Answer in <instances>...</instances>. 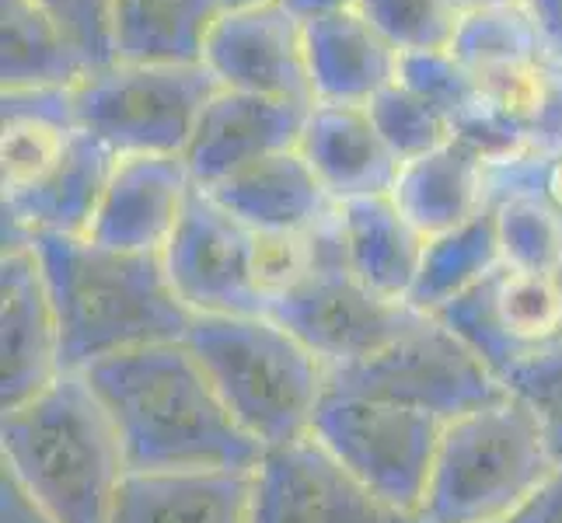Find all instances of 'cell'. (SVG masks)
I'll return each instance as SVG.
<instances>
[{
	"instance_id": "1",
	"label": "cell",
	"mask_w": 562,
	"mask_h": 523,
	"mask_svg": "<svg viewBox=\"0 0 562 523\" xmlns=\"http://www.w3.org/2000/svg\"><path fill=\"white\" fill-rule=\"evenodd\" d=\"M85 377L120 433L133 475L259 468L266 447L231 416L186 339L109 356Z\"/></svg>"
},
{
	"instance_id": "2",
	"label": "cell",
	"mask_w": 562,
	"mask_h": 523,
	"mask_svg": "<svg viewBox=\"0 0 562 523\" xmlns=\"http://www.w3.org/2000/svg\"><path fill=\"white\" fill-rule=\"evenodd\" d=\"M60 328L64 374L133 349L182 342L196 315L179 300L161 255L105 248L91 238H32Z\"/></svg>"
},
{
	"instance_id": "3",
	"label": "cell",
	"mask_w": 562,
	"mask_h": 523,
	"mask_svg": "<svg viewBox=\"0 0 562 523\" xmlns=\"http://www.w3.org/2000/svg\"><path fill=\"white\" fill-rule=\"evenodd\" d=\"M11 478L49 523H109L130 475L123 443L85 374H60L0 419Z\"/></svg>"
},
{
	"instance_id": "4",
	"label": "cell",
	"mask_w": 562,
	"mask_h": 523,
	"mask_svg": "<svg viewBox=\"0 0 562 523\" xmlns=\"http://www.w3.org/2000/svg\"><path fill=\"white\" fill-rule=\"evenodd\" d=\"M186 345L224 405L262 447L312 433L328 366L269 315H196Z\"/></svg>"
},
{
	"instance_id": "5",
	"label": "cell",
	"mask_w": 562,
	"mask_h": 523,
	"mask_svg": "<svg viewBox=\"0 0 562 523\" xmlns=\"http://www.w3.org/2000/svg\"><path fill=\"white\" fill-rule=\"evenodd\" d=\"M559 475L535 412L510 391L443 425L423 523H499Z\"/></svg>"
},
{
	"instance_id": "6",
	"label": "cell",
	"mask_w": 562,
	"mask_h": 523,
	"mask_svg": "<svg viewBox=\"0 0 562 523\" xmlns=\"http://www.w3.org/2000/svg\"><path fill=\"white\" fill-rule=\"evenodd\" d=\"M217 81L203 64H123L91 70L74 88L77 126L115 158L186 154Z\"/></svg>"
},
{
	"instance_id": "7",
	"label": "cell",
	"mask_w": 562,
	"mask_h": 523,
	"mask_svg": "<svg viewBox=\"0 0 562 523\" xmlns=\"http://www.w3.org/2000/svg\"><path fill=\"white\" fill-rule=\"evenodd\" d=\"M443 425V419L409 405L328 387L312 419V436L384 502L419 516Z\"/></svg>"
},
{
	"instance_id": "8",
	"label": "cell",
	"mask_w": 562,
	"mask_h": 523,
	"mask_svg": "<svg viewBox=\"0 0 562 523\" xmlns=\"http://www.w3.org/2000/svg\"><path fill=\"white\" fill-rule=\"evenodd\" d=\"M328 387L409 405L443 422L507 395L503 380L434 315H426L378 356L333 371Z\"/></svg>"
},
{
	"instance_id": "9",
	"label": "cell",
	"mask_w": 562,
	"mask_h": 523,
	"mask_svg": "<svg viewBox=\"0 0 562 523\" xmlns=\"http://www.w3.org/2000/svg\"><path fill=\"white\" fill-rule=\"evenodd\" d=\"M269 318L290 328L328 366H353L378 356L426 315L405 300L381 297L346 265H315L269 304Z\"/></svg>"
},
{
	"instance_id": "10",
	"label": "cell",
	"mask_w": 562,
	"mask_h": 523,
	"mask_svg": "<svg viewBox=\"0 0 562 523\" xmlns=\"http://www.w3.org/2000/svg\"><path fill=\"white\" fill-rule=\"evenodd\" d=\"M507 387V377L562 342V286L555 273L499 265L434 315Z\"/></svg>"
},
{
	"instance_id": "11",
	"label": "cell",
	"mask_w": 562,
	"mask_h": 523,
	"mask_svg": "<svg viewBox=\"0 0 562 523\" xmlns=\"http://www.w3.org/2000/svg\"><path fill=\"white\" fill-rule=\"evenodd\" d=\"M248 523H423L384 502L312 433L266 447L251 471Z\"/></svg>"
},
{
	"instance_id": "12",
	"label": "cell",
	"mask_w": 562,
	"mask_h": 523,
	"mask_svg": "<svg viewBox=\"0 0 562 523\" xmlns=\"http://www.w3.org/2000/svg\"><path fill=\"white\" fill-rule=\"evenodd\" d=\"M161 259L179 300L192 315H269V297L251 269V230L210 192H192Z\"/></svg>"
},
{
	"instance_id": "13",
	"label": "cell",
	"mask_w": 562,
	"mask_h": 523,
	"mask_svg": "<svg viewBox=\"0 0 562 523\" xmlns=\"http://www.w3.org/2000/svg\"><path fill=\"white\" fill-rule=\"evenodd\" d=\"M200 64L217 88L315 105L304 18H297L283 0L224 8L206 35Z\"/></svg>"
},
{
	"instance_id": "14",
	"label": "cell",
	"mask_w": 562,
	"mask_h": 523,
	"mask_svg": "<svg viewBox=\"0 0 562 523\" xmlns=\"http://www.w3.org/2000/svg\"><path fill=\"white\" fill-rule=\"evenodd\" d=\"M64 374L60 328L32 241L0 255V409H14Z\"/></svg>"
},
{
	"instance_id": "15",
	"label": "cell",
	"mask_w": 562,
	"mask_h": 523,
	"mask_svg": "<svg viewBox=\"0 0 562 523\" xmlns=\"http://www.w3.org/2000/svg\"><path fill=\"white\" fill-rule=\"evenodd\" d=\"M307 109L312 105L217 88L182 154L192 182L200 189H213L251 164L297 150Z\"/></svg>"
},
{
	"instance_id": "16",
	"label": "cell",
	"mask_w": 562,
	"mask_h": 523,
	"mask_svg": "<svg viewBox=\"0 0 562 523\" xmlns=\"http://www.w3.org/2000/svg\"><path fill=\"white\" fill-rule=\"evenodd\" d=\"M200 185L182 154H133L120 158L94 213L88 238L105 248L161 255L186 217Z\"/></svg>"
},
{
	"instance_id": "17",
	"label": "cell",
	"mask_w": 562,
	"mask_h": 523,
	"mask_svg": "<svg viewBox=\"0 0 562 523\" xmlns=\"http://www.w3.org/2000/svg\"><path fill=\"white\" fill-rule=\"evenodd\" d=\"M297 150L312 164L336 206L371 196H392L402 171V161L381 140L367 105L315 102L307 109Z\"/></svg>"
},
{
	"instance_id": "18",
	"label": "cell",
	"mask_w": 562,
	"mask_h": 523,
	"mask_svg": "<svg viewBox=\"0 0 562 523\" xmlns=\"http://www.w3.org/2000/svg\"><path fill=\"white\" fill-rule=\"evenodd\" d=\"M115 161L120 158L99 137L77 129L64 161L43 182L22 196L4 200V245L32 241L38 235L88 238Z\"/></svg>"
},
{
	"instance_id": "19",
	"label": "cell",
	"mask_w": 562,
	"mask_h": 523,
	"mask_svg": "<svg viewBox=\"0 0 562 523\" xmlns=\"http://www.w3.org/2000/svg\"><path fill=\"white\" fill-rule=\"evenodd\" d=\"M304 43L315 102L367 105L398 77V49L357 8L307 18Z\"/></svg>"
},
{
	"instance_id": "20",
	"label": "cell",
	"mask_w": 562,
	"mask_h": 523,
	"mask_svg": "<svg viewBox=\"0 0 562 523\" xmlns=\"http://www.w3.org/2000/svg\"><path fill=\"white\" fill-rule=\"evenodd\" d=\"M392 200L423 238L448 235L493 203V168L469 144L448 140L402 164Z\"/></svg>"
},
{
	"instance_id": "21",
	"label": "cell",
	"mask_w": 562,
	"mask_h": 523,
	"mask_svg": "<svg viewBox=\"0 0 562 523\" xmlns=\"http://www.w3.org/2000/svg\"><path fill=\"white\" fill-rule=\"evenodd\" d=\"M251 471L126 475L109 523H248Z\"/></svg>"
},
{
	"instance_id": "22",
	"label": "cell",
	"mask_w": 562,
	"mask_h": 523,
	"mask_svg": "<svg viewBox=\"0 0 562 523\" xmlns=\"http://www.w3.org/2000/svg\"><path fill=\"white\" fill-rule=\"evenodd\" d=\"M210 192L231 217L248 230H315L336 213L333 196L322 189L318 174L304 161L301 150H286L277 158L245 168Z\"/></svg>"
},
{
	"instance_id": "23",
	"label": "cell",
	"mask_w": 562,
	"mask_h": 523,
	"mask_svg": "<svg viewBox=\"0 0 562 523\" xmlns=\"http://www.w3.org/2000/svg\"><path fill=\"white\" fill-rule=\"evenodd\" d=\"M0 179L4 200L35 189L64 161L77 137L74 88L4 91L0 99Z\"/></svg>"
},
{
	"instance_id": "24",
	"label": "cell",
	"mask_w": 562,
	"mask_h": 523,
	"mask_svg": "<svg viewBox=\"0 0 562 523\" xmlns=\"http://www.w3.org/2000/svg\"><path fill=\"white\" fill-rule=\"evenodd\" d=\"M346 269L381 297L405 300L419 276L426 238L402 217L392 196H371L336 206Z\"/></svg>"
},
{
	"instance_id": "25",
	"label": "cell",
	"mask_w": 562,
	"mask_h": 523,
	"mask_svg": "<svg viewBox=\"0 0 562 523\" xmlns=\"http://www.w3.org/2000/svg\"><path fill=\"white\" fill-rule=\"evenodd\" d=\"M224 0H112V46L123 64H200Z\"/></svg>"
},
{
	"instance_id": "26",
	"label": "cell",
	"mask_w": 562,
	"mask_h": 523,
	"mask_svg": "<svg viewBox=\"0 0 562 523\" xmlns=\"http://www.w3.org/2000/svg\"><path fill=\"white\" fill-rule=\"evenodd\" d=\"M88 73L91 64L35 0H4V56H0L4 91L77 88Z\"/></svg>"
},
{
	"instance_id": "27",
	"label": "cell",
	"mask_w": 562,
	"mask_h": 523,
	"mask_svg": "<svg viewBox=\"0 0 562 523\" xmlns=\"http://www.w3.org/2000/svg\"><path fill=\"white\" fill-rule=\"evenodd\" d=\"M499 265H503V251L496 235V213L490 203L469 224L448 230V235L426 238L419 276L405 304L419 315H437L440 307H448L461 294H469L472 286H479Z\"/></svg>"
},
{
	"instance_id": "28",
	"label": "cell",
	"mask_w": 562,
	"mask_h": 523,
	"mask_svg": "<svg viewBox=\"0 0 562 523\" xmlns=\"http://www.w3.org/2000/svg\"><path fill=\"white\" fill-rule=\"evenodd\" d=\"M493 213L503 265L555 273L562 265V213L528 182H496Z\"/></svg>"
},
{
	"instance_id": "29",
	"label": "cell",
	"mask_w": 562,
	"mask_h": 523,
	"mask_svg": "<svg viewBox=\"0 0 562 523\" xmlns=\"http://www.w3.org/2000/svg\"><path fill=\"white\" fill-rule=\"evenodd\" d=\"M451 53L479 81L546 60L538 29L525 4L469 8L454 32Z\"/></svg>"
},
{
	"instance_id": "30",
	"label": "cell",
	"mask_w": 562,
	"mask_h": 523,
	"mask_svg": "<svg viewBox=\"0 0 562 523\" xmlns=\"http://www.w3.org/2000/svg\"><path fill=\"white\" fill-rule=\"evenodd\" d=\"M357 11L405 56L451 49L469 8L464 0H363Z\"/></svg>"
},
{
	"instance_id": "31",
	"label": "cell",
	"mask_w": 562,
	"mask_h": 523,
	"mask_svg": "<svg viewBox=\"0 0 562 523\" xmlns=\"http://www.w3.org/2000/svg\"><path fill=\"white\" fill-rule=\"evenodd\" d=\"M367 112H371L381 140L392 147V154L402 164L454 140L448 115H440L430 102H423L419 94L402 88L398 81L387 84L381 94H374V99L367 102Z\"/></svg>"
},
{
	"instance_id": "32",
	"label": "cell",
	"mask_w": 562,
	"mask_h": 523,
	"mask_svg": "<svg viewBox=\"0 0 562 523\" xmlns=\"http://www.w3.org/2000/svg\"><path fill=\"white\" fill-rule=\"evenodd\" d=\"M395 81L402 88H409L413 94H419L423 102H430L440 115H448L451 129L482 102L479 77L464 67L451 49L398 56Z\"/></svg>"
},
{
	"instance_id": "33",
	"label": "cell",
	"mask_w": 562,
	"mask_h": 523,
	"mask_svg": "<svg viewBox=\"0 0 562 523\" xmlns=\"http://www.w3.org/2000/svg\"><path fill=\"white\" fill-rule=\"evenodd\" d=\"M507 391L535 412L549 451L562 468V342L517 366L507 377Z\"/></svg>"
},
{
	"instance_id": "34",
	"label": "cell",
	"mask_w": 562,
	"mask_h": 523,
	"mask_svg": "<svg viewBox=\"0 0 562 523\" xmlns=\"http://www.w3.org/2000/svg\"><path fill=\"white\" fill-rule=\"evenodd\" d=\"M35 4L67 32V38L91 64V70L115 64L112 0H35Z\"/></svg>"
},
{
	"instance_id": "35",
	"label": "cell",
	"mask_w": 562,
	"mask_h": 523,
	"mask_svg": "<svg viewBox=\"0 0 562 523\" xmlns=\"http://www.w3.org/2000/svg\"><path fill=\"white\" fill-rule=\"evenodd\" d=\"M496 182H528L562 213V150L552 158H525L507 168H493V185Z\"/></svg>"
},
{
	"instance_id": "36",
	"label": "cell",
	"mask_w": 562,
	"mask_h": 523,
	"mask_svg": "<svg viewBox=\"0 0 562 523\" xmlns=\"http://www.w3.org/2000/svg\"><path fill=\"white\" fill-rule=\"evenodd\" d=\"M525 8L538 29L546 60L562 67V0H525Z\"/></svg>"
},
{
	"instance_id": "37",
	"label": "cell",
	"mask_w": 562,
	"mask_h": 523,
	"mask_svg": "<svg viewBox=\"0 0 562 523\" xmlns=\"http://www.w3.org/2000/svg\"><path fill=\"white\" fill-rule=\"evenodd\" d=\"M499 523H562V468L535 499H528L517 513Z\"/></svg>"
},
{
	"instance_id": "38",
	"label": "cell",
	"mask_w": 562,
	"mask_h": 523,
	"mask_svg": "<svg viewBox=\"0 0 562 523\" xmlns=\"http://www.w3.org/2000/svg\"><path fill=\"white\" fill-rule=\"evenodd\" d=\"M283 4L294 11L297 18H318V14H333V11H350L360 8L363 0H283Z\"/></svg>"
},
{
	"instance_id": "39",
	"label": "cell",
	"mask_w": 562,
	"mask_h": 523,
	"mask_svg": "<svg viewBox=\"0 0 562 523\" xmlns=\"http://www.w3.org/2000/svg\"><path fill=\"white\" fill-rule=\"evenodd\" d=\"M499 4H525V0H464V8H499Z\"/></svg>"
},
{
	"instance_id": "40",
	"label": "cell",
	"mask_w": 562,
	"mask_h": 523,
	"mask_svg": "<svg viewBox=\"0 0 562 523\" xmlns=\"http://www.w3.org/2000/svg\"><path fill=\"white\" fill-rule=\"evenodd\" d=\"M245 4H269V0H224V8H245Z\"/></svg>"
},
{
	"instance_id": "41",
	"label": "cell",
	"mask_w": 562,
	"mask_h": 523,
	"mask_svg": "<svg viewBox=\"0 0 562 523\" xmlns=\"http://www.w3.org/2000/svg\"><path fill=\"white\" fill-rule=\"evenodd\" d=\"M555 276H559V286H562V265L555 269Z\"/></svg>"
}]
</instances>
